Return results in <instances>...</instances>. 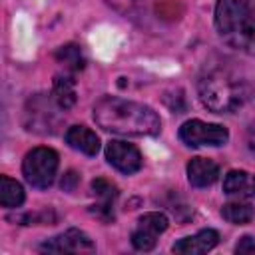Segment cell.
<instances>
[{"mask_svg": "<svg viewBox=\"0 0 255 255\" xmlns=\"http://www.w3.org/2000/svg\"><path fill=\"white\" fill-rule=\"evenodd\" d=\"M94 122L118 135H155L161 129L159 116L145 104L104 96L94 104Z\"/></svg>", "mask_w": 255, "mask_h": 255, "instance_id": "1", "label": "cell"}, {"mask_svg": "<svg viewBox=\"0 0 255 255\" xmlns=\"http://www.w3.org/2000/svg\"><path fill=\"white\" fill-rule=\"evenodd\" d=\"M215 30L233 50L255 56V4L253 0H217Z\"/></svg>", "mask_w": 255, "mask_h": 255, "instance_id": "2", "label": "cell"}, {"mask_svg": "<svg viewBox=\"0 0 255 255\" xmlns=\"http://www.w3.org/2000/svg\"><path fill=\"white\" fill-rule=\"evenodd\" d=\"M197 94L201 104L213 114H231L239 110L251 96V88L245 80L229 70H209L197 82Z\"/></svg>", "mask_w": 255, "mask_h": 255, "instance_id": "3", "label": "cell"}, {"mask_svg": "<svg viewBox=\"0 0 255 255\" xmlns=\"http://www.w3.org/2000/svg\"><path fill=\"white\" fill-rule=\"evenodd\" d=\"M58 165H60V157L52 147L46 145H38L32 147L22 161V173L24 179L36 187V189H46L54 183V177L58 173Z\"/></svg>", "mask_w": 255, "mask_h": 255, "instance_id": "4", "label": "cell"}, {"mask_svg": "<svg viewBox=\"0 0 255 255\" xmlns=\"http://www.w3.org/2000/svg\"><path fill=\"white\" fill-rule=\"evenodd\" d=\"M179 139L189 145V147H219L229 141V131L227 128L219 124H207L201 120H187L181 124L177 131Z\"/></svg>", "mask_w": 255, "mask_h": 255, "instance_id": "5", "label": "cell"}, {"mask_svg": "<svg viewBox=\"0 0 255 255\" xmlns=\"http://www.w3.org/2000/svg\"><path fill=\"white\" fill-rule=\"evenodd\" d=\"M167 225H169V219H167L165 213H161V211L143 213L137 219V223H135V227L131 231V237H129L133 249L151 251L155 247V243H157V237L167 229Z\"/></svg>", "mask_w": 255, "mask_h": 255, "instance_id": "6", "label": "cell"}, {"mask_svg": "<svg viewBox=\"0 0 255 255\" xmlns=\"http://www.w3.org/2000/svg\"><path fill=\"white\" fill-rule=\"evenodd\" d=\"M40 251L42 253H94L96 245L88 233L72 227L52 239H46L40 245Z\"/></svg>", "mask_w": 255, "mask_h": 255, "instance_id": "7", "label": "cell"}, {"mask_svg": "<svg viewBox=\"0 0 255 255\" xmlns=\"http://www.w3.org/2000/svg\"><path fill=\"white\" fill-rule=\"evenodd\" d=\"M106 159L112 167L118 171L131 175L141 169V153L133 143L122 141V139H112L106 145Z\"/></svg>", "mask_w": 255, "mask_h": 255, "instance_id": "8", "label": "cell"}, {"mask_svg": "<svg viewBox=\"0 0 255 255\" xmlns=\"http://www.w3.org/2000/svg\"><path fill=\"white\" fill-rule=\"evenodd\" d=\"M92 191L100 199L96 205H92L94 215L100 217L106 223L114 221V203H116V197H118V187L112 181H108L104 177H98V179L92 181Z\"/></svg>", "mask_w": 255, "mask_h": 255, "instance_id": "9", "label": "cell"}, {"mask_svg": "<svg viewBox=\"0 0 255 255\" xmlns=\"http://www.w3.org/2000/svg\"><path fill=\"white\" fill-rule=\"evenodd\" d=\"M217 243H219V233L215 229H201L195 235H189V237L175 241L171 251L181 253V255H199V253L211 251Z\"/></svg>", "mask_w": 255, "mask_h": 255, "instance_id": "10", "label": "cell"}, {"mask_svg": "<svg viewBox=\"0 0 255 255\" xmlns=\"http://www.w3.org/2000/svg\"><path fill=\"white\" fill-rule=\"evenodd\" d=\"M185 169L193 187H209L219 179V165L209 157H191Z\"/></svg>", "mask_w": 255, "mask_h": 255, "instance_id": "11", "label": "cell"}, {"mask_svg": "<svg viewBox=\"0 0 255 255\" xmlns=\"http://www.w3.org/2000/svg\"><path fill=\"white\" fill-rule=\"evenodd\" d=\"M223 191L237 199L255 197V175L243 169H231L223 177Z\"/></svg>", "mask_w": 255, "mask_h": 255, "instance_id": "12", "label": "cell"}, {"mask_svg": "<svg viewBox=\"0 0 255 255\" xmlns=\"http://www.w3.org/2000/svg\"><path fill=\"white\" fill-rule=\"evenodd\" d=\"M66 143L76 149V151H82L86 155H96L100 151V137L94 129L86 128V126H72L68 128L66 135H64Z\"/></svg>", "mask_w": 255, "mask_h": 255, "instance_id": "13", "label": "cell"}, {"mask_svg": "<svg viewBox=\"0 0 255 255\" xmlns=\"http://www.w3.org/2000/svg\"><path fill=\"white\" fill-rule=\"evenodd\" d=\"M52 98L62 110H70L78 96H76V80L70 74H56L52 82Z\"/></svg>", "mask_w": 255, "mask_h": 255, "instance_id": "14", "label": "cell"}, {"mask_svg": "<svg viewBox=\"0 0 255 255\" xmlns=\"http://www.w3.org/2000/svg\"><path fill=\"white\" fill-rule=\"evenodd\" d=\"M221 217L233 225H245L255 217V207L243 199H235L221 207Z\"/></svg>", "mask_w": 255, "mask_h": 255, "instance_id": "15", "label": "cell"}, {"mask_svg": "<svg viewBox=\"0 0 255 255\" xmlns=\"http://www.w3.org/2000/svg\"><path fill=\"white\" fill-rule=\"evenodd\" d=\"M0 203L6 209H16L24 203V187L8 175H0Z\"/></svg>", "mask_w": 255, "mask_h": 255, "instance_id": "16", "label": "cell"}, {"mask_svg": "<svg viewBox=\"0 0 255 255\" xmlns=\"http://www.w3.org/2000/svg\"><path fill=\"white\" fill-rule=\"evenodd\" d=\"M56 60L60 64H64L68 70L72 72H78L86 66V60H84V54L80 50V46L76 44H66V46H60L56 50Z\"/></svg>", "mask_w": 255, "mask_h": 255, "instance_id": "17", "label": "cell"}, {"mask_svg": "<svg viewBox=\"0 0 255 255\" xmlns=\"http://www.w3.org/2000/svg\"><path fill=\"white\" fill-rule=\"evenodd\" d=\"M235 253H241V255H245V253H255V237H251V235L241 237L239 243L235 245Z\"/></svg>", "mask_w": 255, "mask_h": 255, "instance_id": "18", "label": "cell"}, {"mask_svg": "<svg viewBox=\"0 0 255 255\" xmlns=\"http://www.w3.org/2000/svg\"><path fill=\"white\" fill-rule=\"evenodd\" d=\"M78 181H80V175H78L76 171H68V173L62 177V189H64V191H72V189L78 185Z\"/></svg>", "mask_w": 255, "mask_h": 255, "instance_id": "19", "label": "cell"}, {"mask_svg": "<svg viewBox=\"0 0 255 255\" xmlns=\"http://www.w3.org/2000/svg\"><path fill=\"white\" fill-rule=\"evenodd\" d=\"M245 143H247V149L255 155V122L247 128V135H245Z\"/></svg>", "mask_w": 255, "mask_h": 255, "instance_id": "20", "label": "cell"}]
</instances>
